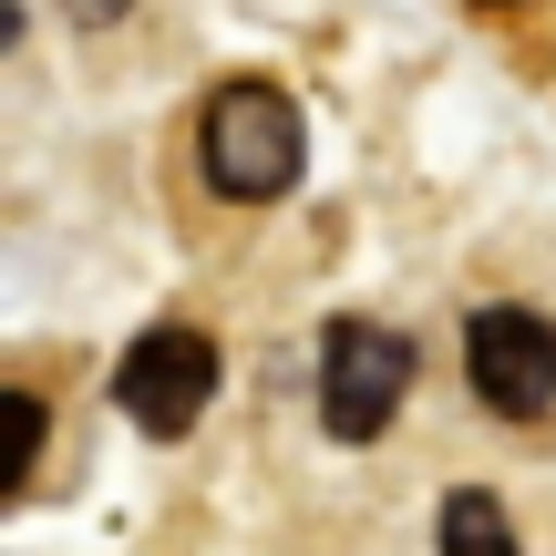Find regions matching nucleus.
Returning <instances> with one entry per match:
<instances>
[{
  "instance_id": "obj_1",
  "label": "nucleus",
  "mask_w": 556,
  "mask_h": 556,
  "mask_svg": "<svg viewBox=\"0 0 556 556\" xmlns=\"http://www.w3.org/2000/svg\"><path fill=\"white\" fill-rule=\"evenodd\" d=\"M197 155H206V186L238 206H268L299 186V155H309V135H299V103L278 93V83H227L217 103H206L197 124Z\"/></svg>"
},
{
  "instance_id": "obj_2",
  "label": "nucleus",
  "mask_w": 556,
  "mask_h": 556,
  "mask_svg": "<svg viewBox=\"0 0 556 556\" xmlns=\"http://www.w3.org/2000/svg\"><path fill=\"white\" fill-rule=\"evenodd\" d=\"M413 340L381 330V319H330L319 330V422H330L340 443H371L381 422L402 413V392H413Z\"/></svg>"
},
{
  "instance_id": "obj_3",
  "label": "nucleus",
  "mask_w": 556,
  "mask_h": 556,
  "mask_svg": "<svg viewBox=\"0 0 556 556\" xmlns=\"http://www.w3.org/2000/svg\"><path fill=\"white\" fill-rule=\"evenodd\" d=\"M464 381H475L484 413L536 422L556 402V319L526 309V299H495V309L464 319Z\"/></svg>"
},
{
  "instance_id": "obj_4",
  "label": "nucleus",
  "mask_w": 556,
  "mask_h": 556,
  "mask_svg": "<svg viewBox=\"0 0 556 556\" xmlns=\"http://www.w3.org/2000/svg\"><path fill=\"white\" fill-rule=\"evenodd\" d=\"M114 402L135 413V433H155V443L197 433V413L217 402V351H206V330H186V319L144 330L135 351H124V371H114Z\"/></svg>"
},
{
  "instance_id": "obj_5",
  "label": "nucleus",
  "mask_w": 556,
  "mask_h": 556,
  "mask_svg": "<svg viewBox=\"0 0 556 556\" xmlns=\"http://www.w3.org/2000/svg\"><path fill=\"white\" fill-rule=\"evenodd\" d=\"M433 546H443V556H526V546H516V526H505V505L484 495V484H454V495H443Z\"/></svg>"
},
{
  "instance_id": "obj_6",
  "label": "nucleus",
  "mask_w": 556,
  "mask_h": 556,
  "mask_svg": "<svg viewBox=\"0 0 556 556\" xmlns=\"http://www.w3.org/2000/svg\"><path fill=\"white\" fill-rule=\"evenodd\" d=\"M73 21H124V0H62Z\"/></svg>"
},
{
  "instance_id": "obj_7",
  "label": "nucleus",
  "mask_w": 556,
  "mask_h": 556,
  "mask_svg": "<svg viewBox=\"0 0 556 556\" xmlns=\"http://www.w3.org/2000/svg\"><path fill=\"white\" fill-rule=\"evenodd\" d=\"M484 11H516V0H484Z\"/></svg>"
}]
</instances>
